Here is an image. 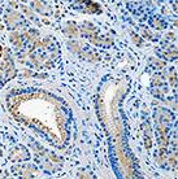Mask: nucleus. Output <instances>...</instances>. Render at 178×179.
I'll return each mask as SVG.
<instances>
[{
    "instance_id": "f257e3e1",
    "label": "nucleus",
    "mask_w": 178,
    "mask_h": 179,
    "mask_svg": "<svg viewBox=\"0 0 178 179\" xmlns=\"http://www.w3.org/2000/svg\"><path fill=\"white\" fill-rule=\"evenodd\" d=\"M11 160L17 161V160H27L29 158V153L26 152V149L23 147H17L14 151L11 153Z\"/></svg>"
},
{
    "instance_id": "f03ea898",
    "label": "nucleus",
    "mask_w": 178,
    "mask_h": 179,
    "mask_svg": "<svg viewBox=\"0 0 178 179\" xmlns=\"http://www.w3.org/2000/svg\"><path fill=\"white\" fill-rule=\"evenodd\" d=\"M2 52H3V50H2V46H0V57H2Z\"/></svg>"
}]
</instances>
